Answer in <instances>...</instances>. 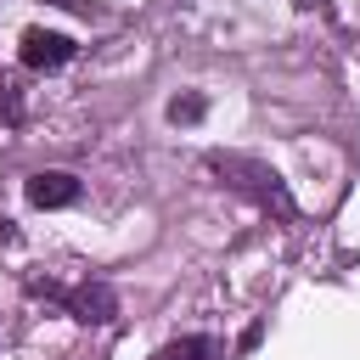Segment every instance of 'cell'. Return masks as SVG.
Wrapping results in <instances>:
<instances>
[{"label": "cell", "instance_id": "4", "mask_svg": "<svg viewBox=\"0 0 360 360\" xmlns=\"http://www.w3.org/2000/svg\"><path fill=\"white\" fill-rule=\"evenodd\" d=\"M214 354H219V343H214V338H174L158 360H214Z\"/></svg>", "mask_w": 360, "mask_h": 360}, {"label": "cell", "instance_id": "5", "mask_svg": "<svg viewBox=\"0 0 360 360\" xmlns=\"http://www.w3.org/2000/svg\"><path fill=\"white\" fill-rule=\"evenodd\" d=\"M202 112H208V101H202L197 90H191V96H174V101H169V124H197Z\"/></svg>", "mask_w": 360, "mask_h": 360}, {"label": "cell", "instance_id": "2", "mask_svg": "<svg viewBox=\"0 0 360 360\" xmlns=\"http://www.w3.org/2000/svg\"><path fill=\"white\" fill-rule=\"evenodd\" d=\"M22 197H28L34 208H68V202H79V174H68V169H39V174H28Z\"/></svg>", "mask_w": 360, "mask_h": 360}, {"label": "cell", "instance_id": "1", "mask_svg": "<svg viewBox=\"0 0 360 360\" xmlns=\"http://www.w3.org/2000/svg\"><path fill=\"white\" fill-rule=\"evenodd\" d=\"M34 292L68 304V315L84 321V326H107V321L118 315V292H112L107 281H84V287H51V281H34Z\"/></svg>", "mask_w": 360, "mask_h": 360}, {"label": "cell", "instance_id": "3", "mask_svg": "<svg viewBox=\"0 0 360 360\" xmlns=\"http://www.w3.org/2000/svg\"><path fill=\"white\" fill-rule=\"evenodd\" d=\"M17 56H22V68L45 73V68H62V62L73 56V39H68V34H51V28H28Z\"/></svg>", "mask_w": 360, "mask_h": 360}]
</instances>
